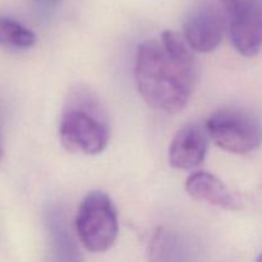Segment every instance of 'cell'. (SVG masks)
<instances>
[{"instance_id": "6da1fadb", "label": "cell", "mask_w": 262, "mask_h": 262, "mask_svg": "<svg viewBox=\"0 0 262 262\" xmlns=\"http://www.w3.org/2000/svg\"><path fill=\"white\" fill-rule=\"evenodd\" d=\"M135 76L138 92L148 106L176 114L188 104L197 79V63L179 33L164 31L160 41L140 43Z\"/></svg>"}, {"instance_id": "7a4b0ae2", "label": "cell", "mask_w": 262, "mask_h": 262, "mask_svg": "<svg viewBox=\"0 0 262 262\" xmlns=\"http://www.w3.org/2000/svg\"><path fill=\"white\" fill-rule=\"evenodd\" d=\"M61 145L69 152L97 155L110 140L109 117L90 86L77 82L69 87L59 123Z\"/></svg>"}, {"instance_id": "3957f363", "label": "cell", "mask_w": 262, "mask_h": 262, "mask_svg": "<svg viewBox=\"0 0 262 262\" xmlns=\"http://www.w3.org/2000/svg\"><path fill=\"white\" fill-rule=\"evenodd\" d=\"M76 228L82 245L94 253L106 252L119 232L118 211L105 192L91 191L79 205Z\"/></svg>"}, {"instance_id": "277c9868", "label": "cell", "mask_w": 262, "mask_h": 262, "mask_svg": "<svg viewBox=\"0 0 262 262\" xmlns=\"http://www.w3.org/2000/svg\"><path fill=\"white\" fill-rule=\"evenodd\" d=\"M207 136L228 152L246 155L262 143V123L253 113L241 107H224L215 112L206 123Z\"/></svg>"}, {"instance_id": "5b68a950", "label": "cell", "mask_w": 262, "mask_h": 262, "mask_svg": "<svg viewBox=\"0 0 262 262\" xmlns=\"http://www.w3.org/2000/svg\"><path fill=\"white\" fill-rule=\"evenodd\" d=\"M227 10L230 41L246 58H253L262 50V0H245Z\"/></svg>"}, {"instance_id": "8992f818", "label": "cell", "mask_w": 262, "mask_h": 262, "mask_svg": "<svg viewBox=\"0 0 262 262\" xmlns=\"http://www.w3.org/2000/svg\"><path fill=\"white\" fill-rule=\"evenodd\" d=\"M227 20L215 5L200 4L187 15L183 25L184 40L191 50L211 53L216 50L224 37Z\"/></svg>"}, {"instance_id": "52a82bcc", "label": "cell", "mask_w": 262, "mask_h": 262, "mask_svg": "<svg viewBox=\"0 0 262 262\" xmlns=\"http://www.w3.org/2000/svg\"><path fill=\"white\" fill-rule=\"evenodd\" d=\"M207 132L199 124H187L177 132L169 147V163L177 170L201 165L207 152Z\"/></svg>"}, {"instance_id": "ba28073f", "label": "cell", "mask_w": 262, "mask_h": 262, "mask_svg": "<svg viewBox=\"0 0 262 262\" xmlns=\"http://www.w3.org/2000/svg\"><path fill=\"white\" fill-rule=\"evenodd\" d=\"M186 191L197 201L207 202L220 209L234 211L242 207L237 194L233 193L222 179L207 171L191 174L186 181Z\"/></svg>"}, {"instance_id": "9c48e42d", "label": "cell", "mask_w": 262, "mask_h": 262, "mask_svg": "<svg viewBox=\"0 0 262 262\" xmlns=\"http://www.w3.org/2000/svg\"><path fill=\"white\" fill-rule=\"evenodd\" d=\"M48 228L53 241L54 252L58 262H82V255L72 237L66 216L58 209H50L46 214Z\"/></svg>"}, {"instance_id": "30bf717a", "label": "cell", "mask_w": 262, "mask_h": 262, "mask_svg": "<svg viewBox=\"0 0 262 262\" xmlns=\"http://www.w3.org/2000/svg\"><path fill=\"white\" fill-rule=\"evenodd\" d=\"M36 35L12 18L0 15V45L10 49H30L35 45Z\"/></svg>"}, {"instance_id": "8fae6325", "label": "cell", "mask_w": 262, "mask_h": 262, "mask_svg": "<svg viewBox=\"0 0 262 262\" xmlns=\"http://www.w3.org/2000/svg\"><path fill=\"white\" fill-rule=\"evenodd\" d=\"M220 2L223 3V5H224L225 9H228V8L232 7V5L237 4V3H241V2H245V0H220Z\"/></svg>"}, {"instance_id": "7c38bea8", "label": "cell", "mask_w": 262, "mask_h": 262, "mask_svg": "<svg viewBox=\"0 0 262 262\" xmlns=\"http://www.w3.org/2000/svg\"><path fill=\"white\" fill-rule=\"evenodd\" d=\"M257 262H262V253L257 257Z\"/></svg>"}, {"instance_id": "4fadbf2b", "label": "cell", "mask_w": 262, "mask_h": 262, "mask_svg": "<svg viewBox=\"0 0 262 262\" xmlns=\"http://www.w3.org/2000/svg\"><path fill=\"white\" fill-rule=\"evenodd\" d=\"M43 2H56V0H43Z\"/></svg>"}]
</instances>
